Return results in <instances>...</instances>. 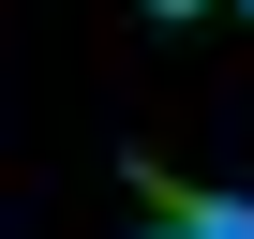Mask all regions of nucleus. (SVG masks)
I'll return each instance as SVG.
<instances>
[{
    "mask_svg": "<svg viewBox=\"0 0 254 239\" xmlns=\"http://www.w3.org/2000/svg\"><path fill=\"white\" fill-rule=\"evenodd\" d=\"M150 239H254V194H165Z\"/></svg>",
    "mask_w": 254,
    "mask_h": 239,
    "instance_id": "obj_1",
    "label": "nucleus"
},
{
    "mask_svg": "<svg viewBox=\"0 0 254 239\" xmlns=\"http://www.w3.org/2000/svg\"><path fill=\"white\" fill-rule=\"evenodd\" d=\"M239 15H254V0H239Z\"/></svg>",
    "mask_w": 254,
    "mask_h": 239,
    "instance_id": "obj_2",
    "label": "nucleus"
}]
</instances>
